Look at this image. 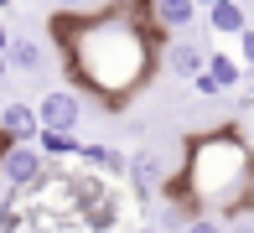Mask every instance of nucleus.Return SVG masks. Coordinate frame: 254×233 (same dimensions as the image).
Wrapping results in <instances>:
<instances>
[{"mask_svg": "<svg viewBox=\"0 0 254 233\" xmlns=\"http://www.w3.org/2000/svg\"><path fill=\"white\" fill-rule=\"evenodd\" d=\"M57 37H63V67L73 83L94 93L104 109H125L145 83H151L161 52L156 42L166 31L156 26L151 0L135 5H104V10H78V16H57Z\"/></svg>", "mask_w": 254, "mask_h": 233, "instance_id": "f257e3e1", "label": "nucleus"}, {"mask_svg": "<svg viewBox=\"0 0 254 233\" xmlns=\"http://www.w3.org/2000/svg\"><path fill=\"white\" fill-rule=\"evenodd\" d=\"M161 197H171L187 218H197V213H223V218L254 213V145L244 140L239 119L182 140V171L166 181Z\"/></svg>", "mask_w": 254, "mask_h": 233, "instance_id": "f03ea898", "label": "nucleus"}, {"mask_svg": "<svg viewBox=\"0 0 254 233\" xmlns=\"http://www.w3.org/2000/svg\"><path fill=\"white\" fill-rule=\"evenodd\" d=\"M47 171H52V161L42 156L37 140H10V145L0 150V181H5L10 192H31Z\"/></svg>", "mask_w": 254, "mask_h": 233, "instance_id": "7ed1b4c3", "label": "nucleus"}, {"mask_svg": "<svg viewBox=\"0 0 254 233\" xmlns=\"http://www.w3.org/2000/svg\"><path fill=\"white\" fill-rule=\"evenodd\" d=\"M37 114H42V130L78 135V124H83V93L78 88H47L37 99Z\"/></svg>", "mask_w": 254, "mask_h": 233, "instance_id": "20e7f679", "label": "nucleus"}, {"mask_svg": "<svg viewBox=\"0 0 254 233\" xmlns=\"http://www.w3.org/2000/svg\"><path fill=\"white\" fill-rule=\"evenodd\" d=\"M239 78H244V57L207 52V67L192 78V93H197V99H223V93L239 88Z\"/></svg>", "mask_w": 254, "mask_h": 233, "instance_id": "39448f33", "label": "nucleus"}, {"mask_svg": "<svg viewBox=\"0 0 254 233\" xmlns=\"http://www.w3.org/2000/svg\"><path fill=\"white\" fill-rule=\"evenodd\" d=\"M42 135V114H37V104H26V99H10V104H0V140H37Z\"/></svg>", "mask_w": 254, "mask_h": 233, "instance_id": "423d86ee", "label": "nucleus"}, {"mask_svg": "<svg viewBox=\"0 0 254 233\" xmlns=\"http://www.w3.org/2000/svg\"><path fill=\"white\" fill-rule=\"evenodd\" d=\"M166 166H161V156L156 150H135L130 156V186H135V197H156V192H166Z\"/></svg>", "mask_w": 254, "mask_h": 233, "instance_id": "0eeeda50", "label": "nucleus"}, {"mask_svg": "<svg viewBox=\"0 0 254 233\" xmlns=\"http://www.w3.org/2000/svg\"><path fill=\"white\" fill-rule=\"evenodd\" d=\"M161 62L171 67V78H182V83H192V78H197L202 67H207V47H202V42H171Z\"/></svg>", "mask_w": 254, "mask_h": 233, "instance_id": "6e6552de", "label": "nucleus"}, {"mask_svg": "<svg viewBox=\"0 0 254 233\" xmlns=\"http://www.w3.org/2000/svg\"><path fill=\"white\" fill-rule=\"evenodd\" d=\"M197 5L207 16V31H218V37H239V31L249 26V16H244L239 0H197Z\"/></svg>", "mask_w": 254, "mask_h": 233, "instance_id": "1a4fd4ad", "label": "nucleus"}, {"mask_svg": "<svg viewBox=\"0 0 254 233\" xmlns=\"http://www.w3.org/2000/svg\"><path fill=\"white\" fill-rule=\"evenodd\" d=\"M197 10H202L197 0H151V16L161 31H187L197 21Z\"/></svg>", "mask_w": 254, "mask_h": 233, "instance_id": "9d476101", "label": "nucleus"}, {"mask_svg": "<svg viewBox=\"0 0 254 233\" xmlns=\"http://www.w3.org/2000/svg\"><path fill=\"white\" fill-rule=\"evenodd\" d=\"M78 161H83L88 171H99V176H130V156L114 150V145H83Z\"/></svg>", "mask_w": 254, "mask_h": 233, "instance_id": "9b49d317", "label": "nucleus"}, {"mask_svg": "<svg viewBox=\"0 0 254 233\" xmlns=\"http://www.w3.org/2000/svg\"><path fill=\"white\" fill-rule=\"evenodd\" d=\"M37 145H42V156H47L52 166H63V161L83 156V140H78V135H63V130H42V135H37Z\"/></svg>", "mask_w": 254, "mask_h": 233, "instance_id": "f8f14e48", "label": "nucleus"}, {"mask_svg": "<svg viewBox=\"0 0 254 233\" xmlns=\"http://www.w3.org/2000/svg\"><path fill=\"white\" fill-rule=\"evenodd\" d=\"M5 62L16 67V73H37V67H42V47L31 42V37H16L10 52H5Z\"/></svg>", "mask_w": 254, "mask_h": 233, "instance_id": "ddd939ff", "label": "nucleus"}, {"mask_svg": "<svg viewBox=\"0 0 254 233\" xmlns=\"http://www.w3.org/2000/svg\"><path fill=\"white\" fill-rule=\"evenodd\" d=\"M182 233H228V223H223L218 213H197V218H192V223L182 228Z\"/></svg>", "mask_w": 254, "mask_h": 233, "instance_id": "4468645a", "label": "nucleus"}, {"mask_svg": "<svg viewBox=\"0 0 254 233\" xmlns=\"http://www.w3.org/2000/svg\"><path fill=\"white\" fill-rule=\"evenodd\" d=\"M239 57H244V62L254 67V26H244V31H239Z\"/></svg>", "mask_w": 254, "mask_h": 233, "instance_id": "2eb2a0df", "label": "nucleus"}, {"mask_svg": "<svg viewBox=\"0 0 254 233\" xmlns=\"http://www.w3.org/2000/svg\"><path fill=\"white\" fill-rule=\"evenodd\" d=\"M94 0H57V10H67V16H78V10H88Z\"/></svg>", "mask_w": 254, "mask_h": 233, "instance_id": "dca6fc26", "label": "nucleus"}, {"mask_svg": "<svg viewBox=\"0 0 254 233\" xmlns=\"http://www.w3.org/2000/svg\"><path fill=\"white\" fill-rule=\"evenodd\" d=\"M10 42H16V37H10V31H5V26H0V57H5V52H10Z\"/></svg>", "mask_w": 254, "mask_h": 233, "instance_id": "f3484780", "label": "nucleus"}, {"mask_svg": "<svg viewBox=\"0 0 254 233\" xmlns=\"http://www.w3.org/2000/svg\"><path fill=\"white\" fill-rule=\"evenodd\" d=\"M5 73H10V62H5V57H0V83H5Z\"/></svg>", "mask_w": 254, "mask_h": 233, "instance_id": "a211bd4d", "label": "nucleus"}, {"mask_svg": "<svg viewBox=\"0 0 254 233\" xmlns=\"http://www.w3.org/2000/svg\"><path fill=\"white\" fill-rule=\"evenodd\" d=\"M104 5H135V0H104Z\"/></svg>", "mask_w": 254, "mask_h": 233, "instance_id": "6ab92c4d", "label": "nucleus"}, {"mask_svg": "<svg viewBox=\"0 0 254 233\" xmlns=\"http://www.w3.org/2000/svg\"><path fill=\"white\" fill-rule=\"evenodd\" d=\"M135 233H156V228H135Z\"/></svg>", "mask_w": 254, "mask_h": 233, "instance_id": "aec40b11", "label": "nucleus"}, {"mask_svg": "<svg viewBox=\"0 0 254 233\" xmlns=\"http://www.w3.org/2000/svg\"><path fill=\"white\" fill-rule=\"evenodd\" d=\"M5 5H10V0H0V10H5Z\"/></svg>", "mask_w": 254, "mask_h": 233, "instance_id": "412c9836", "label": "nucleus"}]
</instances>
